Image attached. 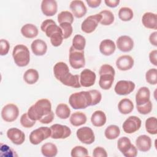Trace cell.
Wrapping results in <instances>:
<instances>
[{"mask_svg": "<svg viewBox=\"0 0 157 157\" xmlns=\"http://www.w3.org/2000/svg\"><path fill=\"white\" fill-rule=\"evenodd\" d=\"M136 107L139 113L142 115H147L151 112V111L152 110L153 105L151 101L150 100L149 101H148L147 103L144 104H142L140 105H136Z\"/></svg>", "mask_w": 157, "mask_h": 157, "instance_id": "obj_46", "label": "cell"}, {"mask_svg": "<svg viewBox=\"0 0 157 157\" xmlns=\"http://www.w3.org/2000/svg\"><path fill=\"white\" fill-rule=\"evenodd\" d=\"M69 120L72 125L79 126L84 124L86 122V116L83 112H76L71 115Z\"/></svg>", "mask_w": 157, "mask_h": 157, "instance_id": "obj_31", "label": "cell"}, {"mask_svg": "<svg viewBox=\"0 0 157 157\" xmlns=\"http://www.w3.org/2000/svg\"><path fill=\"white\" fill-rule=\"evenodd\" d=\"M96 78V75L94 72L90 69H85L80 73V83L83 87H90L94 84Z\"/></svg>", "mask_w": 157, "mask_h": 157, "instance_id": "obj_12", "label": "cell"}, {"mask_svg": "<svg viewBox=\"0 0 157 157\" xmlns=\"http://www.w3.org/2000/svg\"><path fill=\"white\" fill-rule=\"evenodd\" d=\"M1 156L2 157H13L17 156L15 151L10 148L8 145L4 144L2 143L1 144Z\"/></svg>", "mask_w": 157, "mask_h": 157, "instance_id": "obj_43", "label": "cell"}, {"mask_svg": "<svg viewBox=\"0 0 157 157\" xmlns=\"http://www.w3.org/2000/svg\"><path fill=\"white\" fill-rule=\"evenodd\" d=\"M143 25L148 29H157V18L156 14L152 12L145 13L142 18Z\"/></svg>", "mask_w": 157, "mask_h": 157, "instance_id": "obj_21", "label": "cell"}, {"mask_svg": "<svg viewBox=\"0 0 157 157\" xmlns=\"http://www.w3.org/2000/svg\"><path fill=\"white\" fill-rule=\"evenodd\" d=\"M69 59L70 65L72 68L78 69L83 67L85 65L84 51L77 50L71 46L69 48Z\"/></svg>", "mask_w": 157, "mask_h": 157, "instance_id": "obj_4", "label": "cell"}, {"mask_svg": "<svg viewBox=\"0 0 157 157\" xmlns=\"http://www.w3.org/2000/svg\"><path fill=\"white\" fill-rule=\"evenodd\" d=\"M15 63L19 67L26 66L30 61V53L28 48L24 45L19 44L15 46L12 52Z\"/></svg>", "mask_w": 157, "mask_h": 157, "instance_id": "obj_3", "label": "cell"}, {"mask_svg": "<svg viewBox=\"0 0 157 157\" xmlns=\"http://www.w3.org/2000/svg\"><path fill=\"white\" fill-rule=\"evenodd\" d=\"M145 78L149 84L156 85L157 83V69L152 68L147 71L145 74Z\"/></svg>", "mask_w": 157, "mask_h": 157, "instance_id": "obj_41", "label": "cell"}, {"mask_svg": "<svg viewBox=\"0 0 157 157\" xmlns=\"http://www.w3.org/2000/svg\"><path fill=\"white\" fill-rule=\"evenodd\" d=\"M104 2L108 7L113 8L118 5L120 3V0H105Z\"/></svg>", "mask_w": 157, "mask_h": 157, "instance_id": "obj_57", "label": "cell"}, {"mask_svg": "<svg viewBox=\"0 0 157 157\" xmlns=\"http://www.w3.org/2000/svg\"><path fill=\"white\" fill-rule=\"evenodd\" d=\"M55 118V115L53 111L50 112L49 113L44 115L42 117L39 121L43 124H48L53 121V119Z\"/></svg>", "mask_w": 157, "mask_h": 157, "instance_id": "obj_52", "label": "cell"}, {"mask_svg": "<svg viewBox=\"0 0 157 157\" xmlns=\"http://www.w3.org/2000/svg\"><path fill=\"white\" fill-rule=\"evenodd\" d=\"M0 46V55L1 56L7 55L10 48V44L9 42L6 39H1Z\"/></svg>", "mask_w": 157, "mask_h": 157, "instance_id": "obj_50", "label": "cell"}, {"mask_svg": "<svg viewBox=\"0 0 157 157\" xmlns=\"http://www.w3.org/2000/svg\"><path fill=\"white\" fill-rule=\"evenodd\" d=\"M150 42L154 46H157V32L155 31L152 33L149 37Z\"/></svg>", "mask_w": 157, "mask_h": 157, "instance_id": "obj_56", "label": "cell"}, {"mask_svg": "<svg viewBox=\"0 0 157 157\" xmlns=\"http://www.w3.org/2000/svg\"><path fill=\"white\" fill-rule=\"evenodd\" d=\"M135 83L129 80H120L115 86V91L118 95H127L134 91Z\"/></svg>", "mask_w": 157, "mask_h": 157, "instance_id": "obj_11", "label": "cell"}, {"mask_svg": "<svg viewBox=\"0 0 157 157\" xmlns=\"http://www.w3.org/2000/svg\"><path fill=\"white\" fill-rule=\"evenodd\" d=\"M52 111L50 101L47 99H41L29 108L27 113L32 120L37 121Z\"/></svg>", "mask_w": 157, "mask_h": 157, "instance_id": "obj_1", "label": "cell"}, {"mask_svg": "<svg viewBox=\"0 0 157 157\" xmlns=\"http://www.w3.org/2000/svg\"><path fill=\"white\" fill-rule=\"evenodd\" d=\"M40 29L48 37H50V36L55 33L62 32L60 27L52 19H47L44 20L41 24Z\"/></svg>", "mask_w": 157, "mask_h": 157, "instance_id": "obj_14", "label": "cell"}, {"mask_svg": "<svg viewBox=\"0 0 157 157\" xmlns=\"http://www.w3.org/2000/svg\"><path fill=\"white\" fill-rule=\"evenodd\" d=\"M38 29L33 24L28 23L25 25L21 28V34L28 39H33L36 37L38 34Z\"/></svg>", "mask_w": 157, "mask_h": 157, "instance_id": "obj_26", "label": "cell"}, {"mask_svg": "<svg viewBox=\"0 0 157 157\" xmlns=\"http://www.w3.org/2000/svg\"><path fill=\"white\" fill-rule=\"evenodd\" d=\"M117 67L120 71H128L134 66V59L129 55H122L116 61Z\"/></svg>", "mask_w": 157, "mask_h": 157, "instance_id": "obj_19", "label": "cell"}, {"mask_svg": "<svg viewBox=\"0 0 157 157\" xmlns=\"http://www.w3.org/2000/svg\"><path fill=\"white\" fill-rule=\"evenodd\" d=\"M150 90L146 86L140 88L136 94V105H140L147 103L148 101H150Z\"/></svg>", "mask_w": 157, "mask_h": 157, "instance_id": "obj_22", "label": "cell"}, {"mask_svg": "<svg viewBox=\"0 0 157 157\" xmlns=\"http://www.w3.org/2000/svg\"><path fill=\"white\" fill-rule=\"evenodd\" d=\"M104 134L105 137L108 139H115L120 134V129L118 126L112 124L107 127L104 131Z\"/></svg>", "mask_w": 157, "mask_h": 157, "instance_id": "obj_34", "label": "cell"}, {"mask_svg": "<svg viewBox=\"0 0 157 157\" xmlns=\"http://www.w3.org/2000/svg\"><path fill=\"white\" fill-rule=\"evenodd\" d=\"M20 123L21 124L26 128H29L33 127L35 123H36V121L32 120L28 115L27 113H23L20 118Z\"/></svg>", "mask_w": 157, "mask_h": 157, "instance_id": "obj_48", "label": "cell"}, {"mask_svg": "<svg viewBox=\"0 0 157 157\" xmlns=\"http://www.w3.org/2000/svg\"><path fill=\"white\" fill-rule=\"evenodd\" d=\"M50 42L53 46L58 47L59 46L64 39L62 32H57L54 33L50 36Z\"/></svg>", "mask_w": 157, "mask_h": 157, "instance_id": "obj_45", "label": "cell"}, {"mask_svg": "<svg viewBox=\"0 0 157 157\" xmlns=\"http://www.w3.org/2000/svg\"><path fill=\"white\" fill-rule=\"evenodd\" d=\"M55 113L58 117L61 119H67L71 114V110L66 104H59L57 105Z\"/></svg>", "mask_w": 157, "mask_h": 157, "instance_id": "obj_33", "label": "cell"}, {"mask_svg": "<svg viewBox=\"0 0 157 157\" xmlns=\"http://www.w3.org/2000/svg\"><path fill=\"white\" fill-rule=\"evenodd\" d=\"M39 73L34 69H29L23 74V79L25 82L29 85H33L36 83L39 79Z\"/></svg>", "mask_w": 157, "mask_h": 157, "instance_id": "obj_32", "label": "cell"}, {"mask_svg": "<svg viewBox=\"0 0 157 157\" xmlns=\"http://www.w3.org/2000/svg\"><path fill=\"white\" fill-rule=\"evenodd\" d=\"M137 155V148L132 144L131 148L124 153L123 155L126 157H135Z\"/></svg>", "mask_w": 157, "mask_h": 157, "instance_id": "obj_53", "label": "cell"}, {"mask_svg": "<svg viewBox=\"0 0 157 157\" xmlns=\"http://www.w3.org/2000/svg\"><path fill=\"white\" fill-rule=\"evenodd\" d=\"M86 2L89 7L91 8H96L99 6L102 1L101 0H86Z\"/></svg>", "mask_w": 157, "mask_h": 157, "instance_id": "obj_55", "label": "cell"}, {"mask_svg": "<svg viewBox=\"0 0 157 157\" xmlns=\"http://www.w3.org/2000/svg\"><path fill=\"white\" fill-rule=\"evenodd\" d=\"M107 118L105 113L102 110H96L91 115V121L93 126L101 127L106 123Z\"/></svg>", "mask_w": 157, "mask_h": 157, "instance_id": "obj_25", "label": "cell"}, {"mask_svg": "<svg viewBox=\"0 0 157 157\" xmlns=\"http://www.w3.org/2000/svg\"><path fill=\"white\" fill-rule=\"evenodd\" d=\"M7 136L11 142L17 145L22 144L25 140V133L16 128H12L7 130Z\"/></svg>", "mask_w": 157, "mask_h": 157, "instance_id": "obj_13", "label": "cell"}, {"mask_svg": "<svg viewBox=\"0 0 157 157\" xmlns=\"http://www.w3.org/2000/svg\"><path fill=\"white\" fill-rule=\"evenodd\" d=\"M31 48L33 53L36 56H42L47 50V44L41 39L34 40L31 45Z\"/></svg>", "mask_w": 157, "mask_h": 157, "instance_id": "obj_23", "label": "cell"}, {"mask_svg": "<svg viewBox=\"0 0 157 157\" xmlns=\"http://www.w3.org/2000/svg\"><path fill=\"white\" fill-rule=\"evenodd\" d=\"M99 75H102L103 74H110L115 75V71L114 68L111 65L105 64L101 66L99 71Z\"/></svg>", "mask_w": 157, "mask_h": 157, "instance_id": "obj_49", "label": "cell"}, {"mask_svg": "<svg viewBox=\"0 0 157 157\" xmlns=\"http://www.w3.org/2000/svg\"><path fill=\"white\" fill-rule=\"evenodd\" d=\"M114 76L110 74H103L100 75L99 80V86L103 90H109L114 81Z\"/></svg>", "mask_w": 157, "mask_h": 157, "instance_id": "obj_28", "label": "cell"}, {"mask_svg": "<svg viewBox=\"0 0 157 157\" xmlns=\"http://www.w3.org/2000/svg\"><path fill=\"white\" fill-rule=\"evenodd\" d=\"M69 103L74 109H83L90 106L91 100L89 91H82L72 94L69 96Z\"/></svg>", "mask_w": 157, "mask_h": 157, "instance_id": "obj_2", "label": "cell"}, {"mask_svg": "<svg viewBox=\"0 0 157 157\" xmlns=\"http://www.w3.org/2000/svg\"><path fill=\"white\" fill-rule=\"evenodd\" d=\"M88 91L91 96V105H95L99 103L102 99V94L101 92L97 90H91Z\"/></svg>", "mask_w": 157, "mask_h": 157, "instance_id": "obj_47", "label": "cell"}, {"mask_svg": "<svg viewBox=\"0 0 157 157\" xmlns=\"http://www.w3.org/2000/svg\"><path fill=\"white\" fill-rule=\"evenodd\" d=\"M76 135L78 140L83 144H91L95 140L93 131L88 126L80 128L77 130Z\"/></svg>", "mask_w": 157, "mask_h": 157, "instance_id": "obj_10", "label": "cell"}, {"mask_svg": "<svg viewBox=\"0 0 157 157\" xmlns=\"http://www.w3.org/2000/svg\"><path fill=\"white\" fill-rule=\"evenodd\" d=\"M116 49L115 42L110 39H104L99 45V50L102 54L110 56L114 53Z\"/></svg>", "mask_w": 157, "mask_h": 157, "instance_id": "obj_24", "label": "cell"}, {"mask_svg": "<svg viewBox=\"0 0 157 157\" xmlns=\"http://www.w3.org/2000/svg\"><path fill=\"white\" fill-rule=\"evenodd\" d=\"M71 155L72 157H83L88 156V152L86 148L82 146L74 147L71 152Z\"/></svg>", "mask_w": 157, "mask_h": 157, "instance_id": "obj_42", "label": "cell"}, {"mask_svg": "<svg viewBox=\"0 0 157 157\" xmlns=\"http://www.w3.org/2000/svg\"><path fill=\"white\" fill-rule=\"evenodd\" d=\"M102 18L100 21V23L104 26H108L113 23L114 21V15L113 13L108 10H103L99 12Z\"/></svg>", "mask_w": 157, "mask_h": 157, "instance_id": "obj_35", "label": "cell"}, {"mask_svg": "<svg viewBox=\"0 0 157 157\" xmlns=\"http://www.w3.org/2000/svg\"><path fill=\"white\" fill-rule=\"evenodd\" d=\"M57 18H58V21L59 24L65 23V22L72 24L74 21L73 14L67 10L61 12L58 15Z\"/></svg>", "mask_w": 157, "mask_h": 157, "instance_id": "obj_40", "label": "cell"}, {"mask_svg": "<svg viewBox=\"0 0 157 157\" xmlns=\"http://www.w3.org/2000/svg\"><path fill=\"white\" fill-rule=\"evenodd\" d=\"M119 112L124 115L130 113L134 109L133 102L128 98L122 99L118 104Z\"/></svg>", "mask_w": 157, "mask_h": 157, "instance_id": "obj_27", "label": "cell"}, {"mask_svg": "<svg viewBox=\"0 0 157 157\" xmlns=\"http://www.w3.org/2000/svg\"><path fill=\"white\" fill-rule=\"evenodd\" d=\"M93 156L94 157H107V153L104 148L97 147L93 150Z\"/></svg>", "mask_w": 157, "mask_h": 157, "instance_id": "obj_51", "label": "cell"}, {"mask_svg": "<svg viewBox=\"0 0 157 157\" xmlns=\"http://www.w3.org/2000/svg\"><path fill=\"white\" fill-rule=\"evenodd\" d=\"M145 129L150 134H157V120L155 117L148 118L145 121Z\"/></svg>", "mask_w": 157, "mask_h": 157, "instance_id": "obj_36", "label": "cell"}, {"mask_svg": "<svg viewBox=\"0 0 157 157\" xmlns=\"http://www.w3.org/2000/svg\"><path fill=\"white\" fill-rule=\"evenodd\" d=\"M102 18L99 13L90 15L86 18L82 23V31L85 33L89 34L93 33L97 28L98 23Z\"/></svg>", "mask_w": 157, "mask_h": 157, "instance_id": "obj_6", "label": "cell"}, {"mask_svg": "<svg viewBox=\"0 0 157 157\" xmlns=\"http://www.w3.org/2000/svg\"><path fill=\"white\" fill-rule=\"evenodd\" d=\"M69 7L72 14L78 18L83 17L87 12V9L84 2L80 0H74L71 1Z\"/></svg>", "mask_w": 157, "mask_h": 157, "instance_id": "obj_15", "label": "cell"}, {"mask_svg": "<svg viewBox=\"0 0 157 157\" xmlns=\"http://www.w3.org/2000/svg\"><path fill=\"white\" fill-rule=\"evenodd\" d=\"M69 73V69L67 64L64 62H58L53 67V74L55 78L61 82Z\"/></svg>", "mask_w": 157, "mask_h": 157, "instance_id": "obj_18", "label": "cell"}, {"mask_svg": "<svg viewBox=\"0 0 157 157\" xmlns=\"http://www.w3.org/2000/svg\"><path fill=\"white\" fill-rule=\"evenodd\" d=\"M136 145L139 150L142 152L148 151L151 147V138L147 135L139 136L136 140Z\"/></svg>", "mask_w": 157, "mask_h": 157, "instance_id": "obj_20", "label": "cell"}, {"mask_svg": "<svg viewBox=\"0 0 157 157\" xmlns=\"http://www.w3.org/2000/svg\"><path fill=\"white\" fill-rule=\"evenodd\" d=\"M63 85L72 88H80L81 85L80 83V76L78 75H72L69 73L66 77L61 82Z\"/></svg>", "mask_w": 157, "mask_h": 157, "instance_id": "obj_29", "label": "cell"}, {"mask_svg": "<svg viewBox=\"0 0 157 157\" xmlns=\"http://www.w3.org/2000/svg\"><path fill=\"white\" fill-rule=\"evenodd\" d=\"M41 10L45 16L54 15L58 10L56 1L55 0H43L41 2Z\"/></svg>", "mask_w": 157, "mask_h": 157, "instance_id": "obj_17", "label": "cell"}, {"mask_svg": "<svg viewBox=\"0 0 157 157\" xmlns=\"http://www.w3.org/2000/svg\"><path fill=\"white\" fill-rule=\"evenodd\" d=\"M86 45L85 38L80 35L76 34L72 39V46L77 50L83 51Z\"/></svg>", "mask_w": 157, "mask_h": 157, "instance_id": "obj_38", "label": "cell"}, {"mask_svg": "<svg viewBox=\"0 0 157 157\" xmlns=\"http://www.w3.org/2000/svg\"><path fill=\"white\" fill-rule=\"evenodd\" d=\"M51 136L52 139H66L70 136L71 134V129L66 126L59 124H54L50 126Z\"/></svg>", "mask_w": 157, "mask_h": 157, "instance_id": "obj_7", "label": "cell"}, {"mask_svg": "<svg viewBox=\"0 0 157 157\" xmlns=\"http://www.w3.org/2000/svg\"><path fill=\"white\" fill-rule=\"evenodd\" d=\"M59 27L62 31L64 39H67L71 36L73 31V28L71 24L66 22L63 23L59 24Z\"/></svg>", "mask_w": 157, "mask_h": 157, "instance_id": "obj_44", "label": "cell"}, {"mask_svg": "<svg viewBox=\"0 0 157 157\" xmlns=\"http://www.w3.org/2000/svg\"><path fill=\"white\" fill-rule=\"evenodd\" d=\"M132 144L131 142L130 139L127 137H120L117 142V147L118 150L122 153V154H124L131 147Z\"/></svg>", "mask_w": 157, "mask_h": 157, "instance_id": "obj_37", "label": "cell"}, {"mask_svg": "<svg viewBox=\"0 0 157 157\" xmlns=\"http://www.w3.org/2000/svg\"><path fill=\"white\" fill-rule=\"evenodd\" d=\"M19 109L18 107L13 104H8L2 109L1 117L7 122H12L18 117Z\"/></svg>", "mask_w": 157, "mask_h": 157, "instance_id": "obj_8", "label": "cell"}, {"mask_svg": "<svg viewBox=\"0 0 157 157\" xmlns=\"http://www.w3.org/2000/svg\"><path fill=\"white\" fill-rule=\"evenodd\" d=\"M51 136V129L48 127L42 126L33 131L29 135V141L33 145H38Z\"/></svg>", "mask_w": 157, "mask_h": 157, "instance_id": "obj_5", "label": "cell"}, {"mask_svg": "<svg viewBox=\"0 0 157 157\" xmlns=\"http://www.w3.org/2000/svg\"><path fill=\"white\" fill-rule=\"evenodd\" d=\"M133 15L132 10L127 7H121L118 11L119 18L124 21H130L133 18Z\"/></svg>", "mask_w": 157, "mask_h": 157, "instance_id": "obj_39", "label": "cell"}, {"mask_svg": "<svg viewBox=\"0 0 157 157\" xmlns=\"http://www.w3.org/2000/svg\"><path fill=\"white\" fill-rule=\"evenodd\" d=\"M149 59L151 64L154 66H157V50H152L149 54Z\"/></svg>", "mask_w": 157, "mask_h": 157, "instance_id": "obj_54", "label": "cell"}, {"mask_svg": "<svg viewBox=\"0 0 157 157\" xmlns=\"http://www.w3.org/2000/svg\"><path fill=\"white\" fill-rule=\"evenodd\" d=\"M142 124L141 120L136 116L129 117L123 123L122 127L124 132L132 134L138 131Z\"/></svg>", "mask_w": 157, "mask_h": 157, "instance_id": "obj_9", "label": "cell"}, {"mask_svg": "<svg viewBox=\"0 0 157 157\" xmlns=\"http://www.w3.org/2000/svg\"><path fill=\"white\" fill-rule=\"evenodd\" d=\"M41 152L45 157H54L58 153V148L54 144L47 142L41 147Z\"/></svg>", "mask_w": 157, "mask_h": 157, "instance_id": "obj_30", "label": "cell"}, {"mask_svg": "<svg viewBox=\"0 0 157 157\" xmlns=\"http://www.w3.org/2000/svg\"><path fill=\"white\" fill-rule=\"evenodd\" d=\"M118 48L123 52H129L134 47V41L128 36H121L117 40Z\"/></svg>", "mask_w": 157, "mask_h": 157, "instance_id": "obj_16", "label": "cell"}]
</instances>
